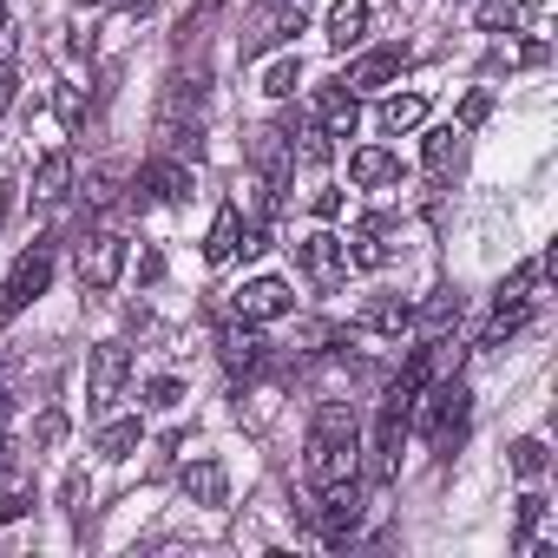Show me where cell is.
<instances>
[{"label": "cell", "mask_w": 558, "mask_h": 558, "mask_svg": "<svg viewBox=\"0 0 558 558\" xmlns=\"http://www.w3.org/2000/svg\"><path fill=\"white\" fill-rule=\"evenodd\" d=\"M250 165H256L263 191H283V184H290V171H296V145H290V132H276V125L250 132Z\"/></svg>", "instance_id": "obj_9"}, {"label": "cell", "mask_w": 558, "mask_h": 558, "mask_svg": "<svg viewBox=\"0 0 558 558\" xmlns=\"http://www.w3.org/2000/svg\"><path fill=\"white\" fill-rule=\"evenodd\" d=\"M14 93H21V73H14V60H0V112L14 106Z\"/></svg>", "instance_id": "obj_39"}, {"label": "cell", "mask_w": 558, "mask_h": 558, "mask_svg": "<svg viewBox=\"0 0 558 558\" xmlns=\"http://www.w3.org/2000/svg\"><path fill=\"white\" fill-rule=\"evenodd\" d=\"M355 460H362V414L349 401H323L316 421H310V486H336V480H355Z\"/></svg>", "instance_id": "obj_1"}, {"label": "cell", "mask_w": 558, "mask_h": 558, "mask_svg": "<svg viewBox=\"0 0 558 558\" xmlns=\"http://www.w3.org/2000/svg\"><path fill=\"white\" fill-rule=\"evenodd\" d=\"M290 250H296V269L310 276L316 290H336L342 276H349V250H342L336 230H316V236H303V243H290Z\"/></svg>", "instance_id": "obj_7"}, {"label": "cell", "mask_w": 558, "mask_h": 558, "mask_svg": "<svg viewBox=\"0 0 558 558\" xmlns=\"http://www.w3.org/2000/svg\"><path fill=\"white\" fill-rule=\"evenodd\" d=\"M53 256H60V236H34V250H21V263L8 269V283H0V323L21 316L27 303L47 296V283H53Z\"/></svg>", "instance_id": "obj_2"}, {"label": "cell", "mask_w": 558, "mask_h": 558, "mask_svg": "<svg viewBox=\"0 0 558 558\" xmlns=\"http://www.w3.org/2000/svg\"><path fill=\"white\" fill-rule=\"evenodd\" d=\"M178 486H184L191 506H223V499H230V473H223V460H191V466L178 473Z\"/></svg>", "instance_id": "obj_15"}, {"label": "cell", "mask_w": 558, "mask_h": 558, "mask_svg": "<svg viewBox=\"0 0 558 558\" xmlns=\"http://www.w3.org/2000/svg\"><path fill=\"white\" fill-rule=\"evenodd\" d=\"M408 73V47H375V53H362L355 66H349V93H381V86H395Z\"/></svg>", "instance_id": "obj_10"}, {"label": "cell", "mask_w": 558, "mask_h": 558, "mask_svg": "<svg viewBox=\"0 0 558 558\" xmlns=\"http://www.w3.org/2000/svg\"><path fill=\"white\" fill-rule=\"evenodd\" d=\"M73 8H106V0H73Z\"/></svg>", "instance_id": "obj_42"}, {"label": "cell", "mask_w": 558, "mask_h": 558, "mask_svg": "<svg viewBox=\"0 0 558 558\" xmlns=\"http://www.w3.org/2000/svg\"><path fill=\"white\" fill-rule=\"evenodd\" d=\"M316 125H323V132H329V138H349V132H355V125H362V106H355V93H349V86H342V80H336V86H323V93H316Z\"/></svg>", "instance_id": "obj_12"}, {"label": "cell", "mask_w": 558, "mask_h": 558, "mask_svg": "<svg viewBox=\"0 0 558 558\" xmlns=\"http://www.w3.org/2000/svg\"><path fill=\"white\" fill-rule=\"evenodd\" d=\"M355 329H368V336H401V329H414V303H401V296H375V303H362Z\"/></svg>", "instance_id": "obj_17"}, {"label": "cell", "mask_w": 558, "mask_h": 558, "mask_svg": "<svg viewBox=\"0 0 558 558\" xmlns=\"http://www.w3.org/2000/svg\"><path fill=\"white\" fill-rule=\"evenodd\" d=\"M138 447H145V427H138V421H106V427H99V440H93V453H99V460H132Z\"/></svg>", "instance_id": "obj_21"}, {"label": "cell", "mask_w": 558, "mask_h": 558, "mask_svg": "<svg viewBox=\"0 0 558 558\" xmlns=\"http://www.w3.org/2000/svg\"><path fill=\"white\" fill-rule=\"evenodd\" d=\"M310 210H316L323 223H329V217H342V191H336V184H316V191H310Z\"/></svg>", "instance_id": "obj_35"}, {"label": "cell", "mask_w": 558, "mask_h": 558, "mask_svg": "<svg viewBox=\"0 0 558 558\" xmlns=\"http://www.w3.org/2000/svg\"><path fill=\"white\" fill-rule=\"evenodd\" d=\"M296 86H303V60H296V53L269 60V73H263V93H269V99H290Z\"/></svg>", "instance_id": "obj_26"}, {"label": "cell", "mask_w": 558, "mask_h": 558, "mask_svg": "<svg viewBox=\"0 0 558 558\" xmlns=\"http://www.w3.org/2000/svg\"><path fill=\"white\" fill-rule=\"evenodd\" d=\"M466 421H473V395H466V381H440L434 401H427V414H421V434H427L434 453H453V447L466 440Z\"/></svg>", "instance_id": "obj_3"}, {"label": "cell", "mask_w": 558, "mask_h": 558, "mask_svg": "<svg viewBox=\"0 0 558 558\" xmlns=\"http://www.w3.org/2000/svg\"><path fill=\"white\" fill-rule=\"evenodd\" d=\"M86 499H93V480H86V466H73V473L60 480V506L80 519V512H86Z\"/></svg>", "instance_id": "obj_33"}, {"label": "cell", "mask_w": 558, "mask_h": 558, "mask_svg": "<svg viewBox=\"0 0 558 558\" xmlns=\"http://www.w3.org/2000/svg\"><path fill=\"white\" fill-rule=\"evenodd\" d=\"M119 8H125L132 21H151V14H158V0H119Z\"/></svg>", "instance_id": "obj_41"}, {"label": "cell", "mask_w": 558, "mask_h": 558, "mask_svg": "<svg viewBox=\"0 0 558 558\" xmlns=\"http://www.w3.org/2000/svg\"><path fill=\"white\" fill-rule=\"evenodd\" d=\"M66 434H73V421H66V408H47V414L34 421V447H40V453H47V447H60Z\"/></svg>", "instance_id": "obj_28"}, {"label": "cell", "mask_w": 558, "mask_h": 558, "mask_svg": "<svg viewBox=\"0 0 558 558\" xmlns=\"http://www.w3.org/2000/svg\"><path fill=\"white\" fill-rule=\"evenodd\" d=\"M119 269H125V236H119V230H93V236L80 243V290L106 296V290L119 283Z\"/></svg>", "instance_id": "obj_6"}, {"label": "cell", "mask_w": 558, "mask_h": 558, "mask_svg": "<svg viewBox=\"0 0 558 558\" xmlns=\"http://www.w3.org/2000/svg\"><path fill=\"white\" fill-rule=\"evenodd\" d=\"M73 191V151H47L40 165H34V197L40 204H60Z\"/></svg>", "instance_id": "obj_19"}, {"label": "cell", "mask_w": 558, "mask_h": 558, "mask_svg": "<svg viewBox=\"0 0 558 558\" xmlns=\"http://www.w3.org/2000/svg\"><path fill=\"white\" fill-rule=\"evenodd\" d=\"M342 250H349V263H355V269H381V263H388V243H381V223H375V217H362V223H355V236H349Z\"/></svg>", "instance_id": "obj_22"}, {"label": "cell", "mask_w": 558, "mask_h": 558, "mask_svg": "<svg viewBox=\"0 0 558 558\" xmlns=\"http://www.w3.org/2000/svg\"><path fill=\"white\" fill-rule=\"evenodd\" d=\"M184 401V381L178 375H158V381H145V408H158V414H171Z\"/></svg>", "instance_id": "obj_31"}, {"label": "cell", "mask_w": 558, "mask_h": 558, "mask_svg": "<svg viewBox=\"0 0 558 558\" xmlns=\"http://www.w3.org/2000/svg\"><path fill=\"white\" fill-rule=\"evenodd\" d=\"M538 276H545V256H525L506 283H499V303H532V290H538Z\"/></svg>", "instance_id": "obj_25"}, {"label": "cell", "mask_w": 558, "mask_h": 558, "mask_svg": "<svg viewBox=\"0 0 558 558\" xmlns=\"http://www.w3.org/2000/svg\"><path fill=\"white\" fill-rule=\"evenodd\" d=\"M336 336H342L336 323H303V329H296V342H303V349H329Z\"/></svg>", "instance_id": "obj_36"}, {"label": "cell", "mask_w": 558, "mask_h": 558, "mask_svg": "<svg viewBox=\"0 0 558 558\" xmlns=\"http://www.w3.org/2000/svg\"><path fill=\"white\" fill-rule=\"evenodd\" d=\"M217 355H223V368L230 375H250V368H263V336H256V323H230L223 336H217Z\"/></svg>", "instance_id": "obj_14"}, {"label": "cell", "mask_w": 558, "mask_h": 558, "mask_svg": "<svg viewBox=\"0 0 558 558\" xmlns=\"http://www.w3.org/2000/svg\"><path fill=\"white\" fill-rule=\"evenodd\" d=\"M362 40H368V0H336V8H329V47L349 53Z\"/></svg>", "instance_id": "obj_18"}, {"label": "cell", "mask_w": 558, "mask_h": 558, "mask_svg": "<svg viewBox=\"0 0 558 558\" xmlns=\"http://www.w3.org/2000/svg\"><path fill=\"white\" fill-rule=\"evenodd\" d=\"M236 250H243V210H236V204H223V210H217V223H210V236H204V256H210V263H230Z\"/></svg>", "instance_id": "obj_20"}, {"label": "cell", "mask_w": 558, "mask_h": 558, "mask_svg": "<svg viewBox=\"0 0 558 558\" xmlns=\"http://www.w3.org/2000/svg\"><path fill=\"white\" fill-rule=\"evenodd\" d=\"M303 158H310V165L329 158V132H323V125H303Z\"/></svg>", "instance_id": "obj_37"}, {"label": "cell", "mask_w": 558, "mask_h": 558, "mask_svg": "<svg viewBox=\"0 0 558 558\" xmlns=\"http://www.w3.org/2000/svg\"><path fill=\"white\" fill-rule=\"evenodd\" d=\"M178 197H191V171L178 158H151L138 171V204H178Z\"/></svg>", "instance_id": "obj_11"}, {"label": "cell", "mask_w": 558, "mask_h": 558, "mask_svg": "<svg viewBox=\"0 0 558 558\" xmlns=\"http://www.w3.org/2000/svg\"><path fill=\"white\" fill-rule=\"evenodd\" d=\"M349 178L362 191H388V184H401V158L381 145H362V151H349Z\"/></svg>", "instance_id": "obj_16"}, {"label": "cell", "mask_w": 558, "mask_h": 558, "mask_svg": "<svg viewBox=\"0 0 558 558\" xmlns=\"http://www.w3.org/2000/svg\"><path fill=\"white\" fill-rule=\"evenodd\" d=\"M512 473L519 480H538L545 473V440H512Z\"/></svg>", "instance_id": "obj_32"}, {"label": "cell", "mask_w": 558, "mask_h": 558, "mask_svg": "<svg viewBox=\"0 0 558 558\" xmlns=\"http://www.w3.org/2000/svg\"><path fill=\"white\" fill-rule=\"evenodd\" d=\"M421 119H427V99H421V93H395V99L381 106V132H395V138L414 132Z\"/></svg>", "instance_id": "obj_23"}, {"label": "cell", "mask_w": 558, "mask_h": 558, "mask_svg": "<svg viewBox=\"0 0 558 558\" xmlns=\"http://www.w3.org/2000/svg\"><path fill=\"white\" fill-rule=\"evenodd\" d=\"M303 27H310V14H303V8H290L269 34H250V40H243V53H256V47H269V40H290V34H303Z\"/></svg>", "instance_id": "obj_29"}, {"label": "cell", "mask_w": 558, "mask_h": 558, "mask_svg": "<svg viewBox=\"0 0 558 558\" xmlns=\"http://www.w3.org/2000/svg\"><path fill=\"white\" fill-rule=\"evenodd\" d=\"M486 112H493V93H466V99H460V132H473Z\"/></svg>", "instance_id": "obj_34"}, {"label": "cell", "mask_w": 558, "mask_h": 558, "mask_svg": "<svg viewBox=\"0 0 558 558\" xmlns=\"http://www.w3.org/2000/svg\"><path fill=\"white\" fill-rule=\"evenodd\" d=\"M125 381H132V349H125V342H99L93 362H86V408L106 414V408L125 395Z\"/></svg>", "instance_id": "obj_4"}, {"label": "cell", "mask_w": 558, "mask_h": 558, "mask_svg": "<svg viewBox=\"0 0 558 558\" xmlns=\"http://www.w3.org/2000/svg\"><path fill=\"white\" fill-rule=\"evenodd\" d=\"M460 165H466V132H460V125L427 132V178H434V184H453Z\"/></svg>", "instance_id": "obj_13"}, {"label": "cell", "mask_w": 558, "mask_h": 558, "mask_svg": "<svg viewBox=\"0 0 558 558\" xmlns=\"http://www.w3.org/2000/svg\"><path fill=\"white\" fill-rule=\"evenodd\" d=\"M414 323H421V329H427V336H440V329H447V323H460V296H434V303H427V310H421V316H414Z\"/></svg>", "instance_id": "obj_30"}, {"label": "cell", "mask_w": 558, "mask_h": 558, "mask_svg": "<svg viewBox=\"0 0 558 558\" xmlns=\"http://www.w3.org/2000/svg\"><path fill=\"white\" fill-rule=\"evenodd\" d=\"M296 310V290L283 283V276H250V283L236 290V316L243 323H283Z\"/></svg>", "instance_id": "obj_8"}, {"label": "cell", "mask_w": 558, "mask_h": 558, "mask_svg": "<svg viewBox=\"0 0 558 558\" xmlns=\"http://www.w3.org/2000/svg\"><path fill=\"white\" fill-rule=\"evenodd\" d=\"M362 512H368V499H362L355 480L323 486V506H316V532H323V545H349V538L362 532Z\"/></svg>", "instance_id": "obj_5"}, {"label": "cell", "mask_w": 558, "mask_h": 558, "mask_svg": "<svg viewBox=\"0 0 558 558\" xmlns=\"http://www.w3.org/2000/svg\"><path fill=\"white\" fill-rule=\"evenodd\" d=\"M538 519H545V493H519V512H512V551H532Z\"/></svg>", "instance_id": "obj_24"}, {"label": "cell", "mask_w": 558, "mask_h": 558, "mask_svg": "<svg viewBox=\"0 0 558 558\" xmlns=\"http://www.w3.org/2000/svg\"><path fill=\"white\" fill-rule=\"evenodd\" d=\"M138 276H145V283H158V276H165V256H158V250H145V263H138Z\"/></svg>", "instance_id": "obj_40"}, {"label": "cell", "mask_w": 558, "mask_h": 558, "mask_svg": "<svg viewBox=\"0 0 558 558\" xmlns=\"http://www.w3.org/2000/svg\"><path fill=\"white\" fill-rule=\"evenodd\" d=\"M27 512H34L27 493H0V525H14V519H27Z\"/></svg>", "instance_id": "obj_38"}, {"label": "cell", "mask_w": 558, "mask_h": 558, "mask_svg": "<svg viewBox=\"0 0 558 558\" xmlns=\"http://www.w3.org/2000/svg\"><path fill=\"white\" fill-rule=\"evenodd\" d=\"M119 184H125V171H119V165H99V171L86 178V204H93V210H106V204L119 197Z\"/></svg>", "instance_id": "obj_27"}]
</instances>
